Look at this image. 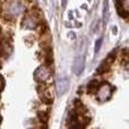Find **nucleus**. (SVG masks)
Masks as SVG:
<instances>
[{"label":"nucleus","instance_id":"obj_1","mask_svg":"<svg viewBox=\"0 0 129 129\" xmlns=\"http://www.w3.org/2000/svg\"><path fill=\"white\" fill-rule=\"evenodd\" d=\"M103 23L107 24L108 19H109V5H108V0H104L103 2Z\"/></svg>","mask_w":129,"mask_h":129},{"label":"nucleus","instance_id":"obj_2","mask_svg":"<svg viewBox=\"0 0 129 129\" xmlns=\"http://www.w3.org/2000/svg\"><path fill=\"white\" fill-rule=\"evenodd\" d=\"M62 83H63V79H61V80H59L58 84H57V91H58L59 95H61L63 92H66L67 88H68V86H69V83H67V84H64V85Z\"/></svg>","mask_w":129,"mask_h":129},{"label":"nucleus","instance_id":"obj_3","mask_svg":"<svg viewBox=\"0 0 129 129\" xmlns=\"http://www.w3.org/2000/svg\"><path fill=\"white\" fill-rule=\"evenodd\" d=\"M109 66H110V62L109 61H103L102 63L99 66V68H98V70H96V73L98 74H104L105 71H108V69H109Z\"/></svg>","mask_w":129,"mask_h":129},{"label":"nucleus","instance_id":"obj_4","mask_svg":"<svg viewBox=\"0 0 129 129\" xmlns=\"http://www.w3.org/2000/svg\"><path fill=\"white\" fill-rule=\"evenodd\" d=\"M99 87H100V83H99L98 80H92V82L88 84V87H87V88H88L89 92H94L95 89H98Z\"/></svg>","mask_w":129,"mask_h":129},{"label":"nucleus","instance_id":"obj_5","mask_svg":"<svg viewBox=\"0 0 129 129\" xmlns=\"http://www.w3.org/2000/svg\"><path fill=\"white\" fill-rule=\"evenodd\" d=\"M47 113H42V112H40V113L38 114V117H39V119H40L41 121H42V123H45L47 122V116H45Z\"/></svg>","mask_w":129,"mask_h":129},{"label":"nucleus","instance_id":"obj_6","mask_svg":"<svg viewBox=\"0 0 129 129\" xmlns=\"http://www.w3.org/2000/svg\"><path fill=\"white\" fill-rule=\"evenodd\" d=\"M101 44H102V38L99 39V40L96 41V45H95V53H98V52H99V50H100V48H101Z\"/></svg>","mask_w":129,"mask_h":129},{"label":"nucleus","instance_id":"obj_7","mask_svg":"<svg viewBox=\"0 0 129 129\" xmlns=\"http://www.w3.org/2000/svg\"><path fill=\"white\" fill-rule=\"evenodd\" d=\"M67 1H68V0H62V8H66V6H67Z\"/></svg>","mask_w":129,"mask_h":129},{"label":"nucleus","instance_id":"obj_8","mask_svg":"<svg viewBox=\"0 0 129 129\" xmlns=\"http://www.w3.org/2000/svg\"><path fill=\"white\" fill-rule=\"evenodd\" d=\"M128 5H129V0H128ZM128 8H129V6H128Z\"/></svg>","mask_w":129,"mask_h":129}]
</instances>
